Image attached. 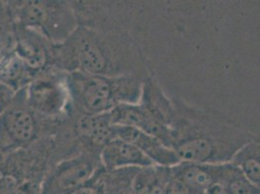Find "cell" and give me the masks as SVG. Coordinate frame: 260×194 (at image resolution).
<instances>
[{
  "label": "cell",
  "instance_id": "obj_1",
  "mask_svg": "<svg viewBox=\"0 0 260 194\" xmlns=\"http://www.w3.org/2000/svg\"><path fill=\"white\" fill-rule=\"evenodd\" d=\"M175 115L170 124L171 148L180 161L219 164L255 136L237 122L214 110L173 99Z\"/></svg>",
  "mask_w": 260,
  "mask_h": 194
},
{
  "label": "cell",
  "instance_id": "obj_2",
  "mask_svg": "<svg viewBox=\"0 0 260 194\" xmlns=\"http://www.w3.org/2000/svg\"><path fill=\"white\" fill-rule=\"evenodd\" d=\"M144 80L136 75H99L70 72L66 80L69 95L86 114L108 113L123 103H138Z\"/></svg>",
  "mask_w": 260,
  "mask_h": 194
},
{
  "label": "cell",
  "instance_id": "obj_3",
  "mask_svg": "<svg viewBox=\"0 0 260 194\" xmlns=\"http://www.w3.org/2000/svg\"><path fill=\"white\" fill-rule=\"evenodd\" d=\"M12 13L18 26L40 33L55 43H63L77 29L73 12L62 2L22 1L14 4Z\"/></svg>",
  "mask_w": 260,
  "mask_h": 194
},
{
  "label": "cell",
  "instance_id": "obj_4",
  "mask_svg": "<svg viewBox=\"0 0 260 194\" xmlns=\"http://www.w3.org/2000/svg\"><path fill=\"white\" fill-rule=\"evenodd\" d=\"M59 47L66 62L74 66L71 72L109 75V70L113 67L108 52L96 36L88 30L76 29Z\"/></svg>",
  "mask_w": 260,
  "mask_h": 194
},
{
  "label": "cell",
  "instance_id": "obj_5",
  "mask_svg": "<svg viewBox=\"0 0 260 194\" xmlns=\"http://www.w3.org/2000/svg\"><path fill=\"white\" fill-rule=\"evenodd\" d=\"M96 175L94 161L78 156L60 163L42 183V194H65L92 181Z\"/></svg>",
  "mask_w": 260,
  "mask_h": 194
},
{
  "label": "cell",
  "instance_id": "obj_6",
  "mask_svg": "<svg viewBox=\"0 0 260 194\" xmlns=\"http://www.w3.org/2000/svg\"><path fill=\"white\" fill-rule=\"evenodd\" d=\"M69 92L66 83L55 78H43L27 85L25 99L33 111L45 117H56L64 110Z\"/></svg>",
  "mask_w": 260,
  "mask_h": 194
},
{
  "label": "cell",
  "instance_id": "obj_7",
  "mask_svg": "<svg viewBox=\"0 0 260 194\" xmlns=\"http://www.w3.org/2000/svg\"><path fill=\"white\" fill-rule=\"evenodd\" d=\"M115 135L116 138L126 141L138 148L155 165L171 167L181 162L173 149L142 130L115 125Z\"/></svg>",
  "mask_w": 260,
  "mask_h": 194
},
{
  "label": "cell",
  "instance_id": "obj_8",
  "mask_svg": "<svg viewBox=\"0 0 260 194\" xmlns=\"http://www.w3.org/2000/svg\"><path fill=\"white\" fill-rule=\"evenodd\" d=\"M36 122L29 107L9 105L0 116V138L12 145H22L33 140Z\"/></svg>",
  "mask_w": 260,
  "mask_h": 194
},
{
  "label": "cell",
  "instance_id": "obj_9",
  "mask_svg": "<svg viewBox=\"0 0 260 194\" xmlns=\"http://www.w3.org/2000/svg\"><path fill=\"white\" fill-rule=\"evenodd\" d=\"M100 160L106 171L144 168L153 164L138 148L119 138L111 141L101 150Z\"/></svg>",
  "mask_w": 260,
  "mask_h": 194
},
{
  "label": "cell",
  "instance_id": "obj_10",
  "mask_svg": "<svg viewBox=\"0 0 260 194\" xmlns=\"http://www.w3.org/2000/svg\"><path fill=\"white\" fill-rule=\"evenodd\" d=\"M18 27L14 44L15 53L30 72L43 69L49 61L46 38L31 29Z\"/></svg>",
  "mask_w": 260,
  "mask_h": 194
},
{
  "label": "cell",
  "instance_id": "obj_11",
  "mask_svg": "<svg viewBox=\"0 0 260 194\" xmlns=\"http://www.w3.org/2000/svg\"><path fill=\"white\" fill-rule=\"evenodd\" d=\"M139 103L152 119L170 127L175 115L173 99L165 94L161 86L153 78L144 80Z\"/></svg>",
  "mask_w": 260,
  "mask_h": 194
},
{
  "label": "cell",
  "instance_id": "obj_12",
  "mask_svg": "<svg viewBox=\"0 0 260 194\" xmlns=\"http://www.w3.org/2000/svg\"><path fill=\"white\" fill-rule=\"evenodd\" d=\"M169 168L172 178L197 190L207 192L217 184V164L181 161Z\"/></svg>",
  "mask_w": 260,
  "mask_h": 194
},
{
  "label": "cell",
  "instance_id": "obj_13",
  "mask_svg": "<svg viewBox=\"0 0 260 194\" xmlns=\"http://www.w3.org/2000/svg\"><path fill=\"white\" fill-rule=\"evenodd\" d=\"M78 132L82 137L89 141L101 150L116 138L115 125L108 113L84 114L79 119Z\"/></svg>",
  "mask_w": 260,
  "mask_h": 194
},
{
  "label": "cell",
  "instance_id": "obj_14",
  "mask_svg": "<svg viewBox=\"0 0 260 194\" xmlns=\"http://www.w3.org/2000/svg\"><path fill=\"white\" fill-rule=\"evenodd\" d=\"M169 181V167L152 164L137 171L133 188L136 194H166Z\"/></svg>",
  "mask_w": 260,
  "mask_h": 194
},
{
  "label": "cell",
  "instance_id": "obj_15",
  "mask_svg": "<svg viewBox=\"0 0 260 194\" xmlns=\"http://www.w3.org/2000/svg\"><path fill=\"white\" fill-rule=\"evenodd\" d=\"M217 184L228 194H260V188L251 183L233 163L217 164Z\"/></svg>",
  "mask_w": 260,
  "mask_h": 194
},
{
  "label": "cell",
  "instance_id": "obj_16",
  "mask_svg": "<svg viewBox=\"0 0 260 194\" xmlns=\"http://www.w3.org/2000/svg\"><path fill=\"white\" fill-rule=\"evenodd\" d=\"M30 73L15 51L0 54V84L17 90L25 84L29 85Z\"/></svg>",
  "mask_w": 260,
  "mask_h": 194
},
{
  "label": "cell",
  "instance_id": "obj_17",
  "mask_svg": "<svg viewBox=\"0 0 260 194\" xmlns=\"http://www.w3.org/2000/svg\"><path fill=\"white\" fill-rule=\"evenodd\" d=\"M230 162L260 188V142L257 134L235 153Z\"/></svg>",
  "mask_w": 260,
  "mask_h": 194
},
{
  "label": "cell",
  "instance_id": "obj_18",
  "mask_svg": "<svg viewBox=\"0 0 260 194\" xmlns=\"http://www.w3.org/2000/svg\"><path fill=\"white\" fill-rule=\"evenodd\" d=\"M140 168H124L106 171L103 180L104 194H136L133 180Z\"/></svg>",
  "mask_w": 260,
  "mask_h": 194
},
{
  "label": "cell",
  "instance_id": "obj_19",
  "mask_svg": "<svg viewBox=\"0 0 260 194\" xmlns=\"http://www.w3.org/2000/svg\"><path fill=\"white\" fill-rule=\"evenodd\" d=\"M166 194H207V192L197 190V189H194V188L186 185L185 183H182V182L172 178L171 174H170V181L167 185Z\"/></svg>",
  "mask_w": 260,
  "mask_h": 194
},
{
  "label": "cell",
  "instance_id": "obj_20",
  "mask_svg": "<svg viewBox=\"0 0 260 194\" xmlns=\"http://www.w3.org/2000/svg\"><path fill=\"white\" fill-rule=\"evenodd\" d=\"M92 181L73 191L65 194H104V184L102 178L99 177V183H92Z\"/></svg>",
  "mask_w": 260,
  "mask_h": 194
},
{
  "label": "cell",
  "instance_id": "obj_21",
  "mask_svg": "<svg viewBox=\"0 0 260 194\" xmlns=\"http://www.w3.org/2000/svg\"><path fill=\"white\" fill-rule=\"evenodd\" d=\"M11 194H42V183L28 181L15 187Z\"/></svg>",
  "mask_w": 260,
  "mask_h": 194
},
{
  "label": "cell",
  "instance_id": "obj_22",
  "mask_svg": "<svg viewBox=\"0 0 260 194\" xmlns=\"http://www.w3.org/2000/svg\"><path fill=\"white\" fill-rule=\"evenodd\" d=\"M13 96V90L9 87L0 84V116L8 108Z\"/></svg>",
  "mask_w": 260,
  "mask_h": 194
},
{
  "label": "cell",
  "instance_id": "obj_23",
  "mask_svg": "<svg viewBox=\"0 0 260 194\" xmlns=\"http://www.w3.org/2000/svg\"><path fill=\"white\" fill-rule=\"evenodd\" d=\"M17 185L11 177H0V194H11Z\"/></svg>",
  "mask_w": 260,
  "mask_h": 194
},
{
  "label": "cell",
  "instance_id": "obj_24",
  "mask_svg": "<svg viewBox=\"0 0 260 194\" xmlns=\"http://www.w3.org/2000/svg\"><path fill=\"white\" fill-rule=\"evenodd\" d=\"M207 194H228L226 190L219 184H215L213 186H211L208 190Z\"/></svg>",
  "mask_w": 260,
  "mask_h": 194
},
{
  "label": "cell",
  "instance_id": "obj_25",
  "mask_svg": "<svg viewBox=\"0 0 260 194\" xmlns=\"http://www.w3.org/2000/svg\"><path fill=\"white\" fill-rule=\"evenodd\" d=\"M257 138H258V140H259L260 142V134H257Z\"/></svg>",
  "mask_w": 260,
  "mask_h": 194
}]
</instances>
